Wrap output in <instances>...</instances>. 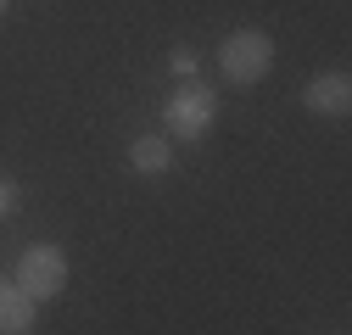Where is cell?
Instances as JSON below:
<instances>
[{"mask_svg":"<svg viewBox=\"0 0 352 335\" xmlns=\"http://www.w3.org/2000/svg\"><path fill=\"white\" fill-rule=\"evenodd\" d=\"M302 106L314 112V117L341 123V117L352 112V78H346L341 67H330V73H319V78H307V84H302Z\"/></svg>","mask_w":352,"mask_h":335,"instance_id":"4","label":"cell"},{"mask_svg":"<svg viewBox=\"0 0 352 335\" xmlns=\"http://www.w3.org/2000/svg\"><path fill=\"white\" fill-rule=\"evenodd\" d=\"M129 168L146 174V179L168 174V168H173V140L168 135H135V140H129Z\"/></svg>","mask_w":352,"mask_h":335,"instance_id":"5","label":"cell"},{"mask_svg":"<svg viewBox=\"0 0 352 335\" xmlns=\"http://www.w3.org/2000/svg\"><path fill=\"white\" fill-rule=\"evenodd\" d=\"M212 90L207 84H196V78H185V90L168 101V112H162V123H168V140H201L207 129H212Z\"/></svg>","mask_w":352,"mask_h":335,"instance_id":"3","label":"cell"},{"mask_svg":"<svg viewBox=\"0 0 352 335\" xmlns=\"http://www.w3.org/2000/svg\"><path fill=\"white\" fill-rule=\"evenodd\" d=\"M218 67H224V78L230 84H257L263 73L274 67V39L269 34H257V28H235L224 45H218Z\"/></svg>","mask_w":352,"mask_h":335,"instance_id":"2","label":"cell"},{"mask_svg":"<svg viewBox=\"0 0 352 335\" xmlns=\"http://www.w3.org/2000/svg\"><path fill=\"white\" fill-rule=\"evenodd\" d=\"M0 6H6V0H0Z\"/></svg>","mask_w":352,"mask_h":335,"instance_id":"9","label":"cell"},{"mask_svg":"<svg viewBox=\"0 0 352 335\" xmlns=\"http://www.w3.org/2000/svg\"><path fill=\"white\" fill-rule=\"evenodd\" d=\"M12 213H17V185L0 179V218H12Z\"/></svg>","mask_w":352,"mask_h":335,"instance_id":"8","label":"cell"},{"mask_svg":"<svg viewBox=\"0 0 352 335\" xmlns=\"http://www.w3.org/2000/svg\"><path fill=\"white\" fill-rule=\"evenodd\" d=\"M28 324H34V302L12 279H0V335H28Z\"/></svg>","mask_w":352,"mask_h":335,"instance_id":"6","label":"cell"},{"mask_svg":"<svg viewBox=\"0 0 352 335\" xmlns=\"http://www.w3.org/2000/svg\"><path fill=\"white\" fill-rule=\"evenodd\" d=\"M168 73L185 84V78H196V73H201V56H196L190 45H173V51H168Z\"/></svg>","mask_w":352,"mask_h":335,"instance_id":"7","label":"cell"},{"mask_svg":"<svg viewBox=\"0 0 352 335\" xmlns=\"http://www.w3.org/2000/svg\"><path fill=\"white\" fill-rule=\"evenodd\" d=\"M28 302H56L62 290H67V251L62 246H28L23 257H17V279H12Z\"/></svg>","mask_w":352,"mask_h":335,"instance_id":"1","label":"cell"}]
</instances>
